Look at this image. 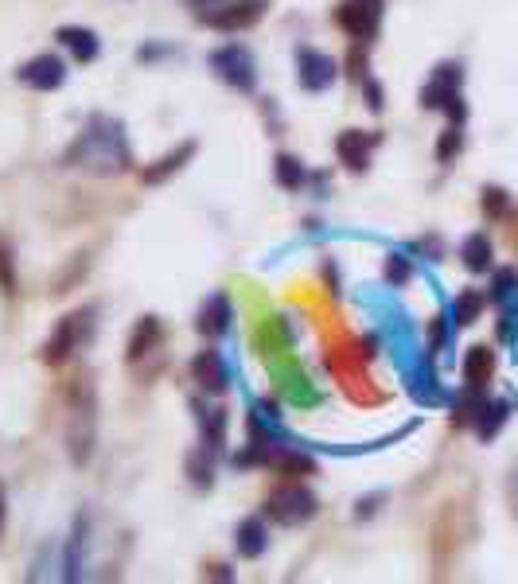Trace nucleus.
Returning <instances> with one entry per match:
<instances>
[{
    "instance_id": "1",
    "label": "nucleus",
    "mask_w": 518,
    "mask_h": 584,
    "mask_svg": "<svg viewBox=\"0 0 518 584\" xmlns=\"http://www.w3.org/2000/svg\"><path fill=\"white\" fill-rule=\"evenodd\" d=\"M67 164H82L94 172H125L129 168V148L121 137V125L110 117H94L78 145L67 152Z\"/></svg>"
},
{
    "instance_id": "2",
    "label": "nucleus",
    "mask_w": 518,
    "mask_h": 584,
    "mask_svg": "<svg viewBox=\"0 0 518 584\" xmlns=\"http://www.w3.org/2000/svg\"><path fill=\"white\" fill-rule=\"evenodd\" d=\"M335 24L359 43H370V36L382 24V0H343L335 8Z\"/></svg>"
},
{
    "instance_id": "3",
    "label": "nucleus",
    "mask_w": 518,
    "mask_h": 584,
    "mask_svg": "<svg viewBox=\"0 0 518 584\" xmlns=\"http://www.w3.org/2000/svg\"><path fill=\"white\" fill-rule=\"evenodd\" d=\"M211 71L219 74L222 82H230L234 90H254V59L238 43L211 51Z\"/></svg>"
},
{
    "instance_id": "4",
    "label": "nucleus",
    "mask_w": 518,
    "mask_h": 584,
    "mask_svg": "<svg viewBox=\"0 0 518 584\" xmlns=\"http://www.w3.org/2000/svg\"><path fill=\"white\" fill-rule=\"evenodd\" d=\"M316 514V499L304 487H277L269 495V518H277L281 526H300Z\"/></svg>"
},
{
    "instance_id": "5",
    "label": "nucleus",
    "mask_w": 518,
    "mask_h": 584,
    "mask_svg": "<svg viewBox=\"0 0 518 584\" xmlns=\"http://www.w3.org/2000/svg\"><path fill=\"white\" fill-rule=\"evenodd\" d=\"M94 328V316L90 312H74L67 320H59V328L51 335V343H47V363H63V359H71L74 347L86 339V331Z\"/></svg>"
},
{
    "instance_id": "6",
    "label": "nucleus",
    "mask_w": 518,
    "mask_h": 584,
    "mask_svg": "<svg viewBox=\"0 0 518 584\" xmlns=\"http://www.w3.org/2000/svg\"><path fill=\"white\" fill-rule=\"evenodd\" d=\"M265 0H234V4H226V8H215V12H207L203 20L211 24V28H222V32H246V28H254L261 16H265Z\"/></svg>"
},
{
    "instance_id": "7",
    "label": "nucleus",
    "mask_w": 518,
    "mask_h": 584,
    "mask_svg": "<svg viewBox=\"0 0 518 584\" xmlns=\"http://www.w3.org/2000/svg\"><path fill=\"white\" fill-rule=\"evenodd\" d=\"M296 59H300V86L304 90H328L335 82V59L332 55H324V51H316V47H300L296 51Z\"/></svg>"
},
{
    "instance_id": "8",
    "label": "nucleus",
    "mask_w": 518,
    "mask_h": 584,
    "mask_svg": "<svg viewBox=\"0 0 518 584\" xmlns=\"http://www.w3.org/2000/svg\"><path fill=\"white\" fill-rule=\"evenodd\" d=\"M20 82L32 90H59L67 82V67L59 55H36L32 63L20 67Z\"/></svg>"
},
{
    "instance_id": "9",
    "label": "nucleus",
    "mask_w": 518,
    "mask_h": 584,
    "mask_svg": "<svg viewBox=\"0 0 518 584\" xmlns=\"http://www.w3.org/2000/svg\"><path fill=\"white\" fill-rule=\"evenodd\" d=\"M335 152H339V160H343L351 172H367V164H370V137L363 133V129H347V133H339Z\"/></svg>"
},
{
    "instance_id": "10",
    "label": "nucleus",
    "mask_w": 518,
    "mask_h": 584,
    "mask_svg": "<svg viewBox=\"0 0 518 584\" xmlns=\"http://www.w3.org/2000/svg\"><path fill=\"white\" fill-rule=\"evenodd\" d=\"M191 378H195L207 394H222V390H226V363H222L219 351H203V355L191 363Z\"/></svg>"
},
{
    "instance_id": "11",
    "label": "nucleus",
    "mask_w": 518,
    "mask_h": 584,
    "mask_svg": "<svg viewBox=\"0 0 518 584\" xmlns=\"http://www.w3.org/2000/svg\"><path fill=\"white\" fill-rule=\"evenodd\" d=\"M491 374H495V351L472 347L464 355V382H468V390H483L491 382Z\"/></svg>"
},
{
    "instance_id": "12",
    "label": "nucleus",
    "mask_w": 518,
    "mask_h": 584,
    "mask_svg": "<svg viewBox=\"0 0 518 584\" xmlns=\"http://www.w3.org/2000/svg\"><path fill=\"white\" fill-rule=\"evenodd\" d=\"M59 43L71 51L78 63H90V59H98V36L94 32H86V28H59Z\"/></svg>"
},
{
    "instance_id": "13",
    "label": "nucleus",
    "mask_w": 518,
    "mask_h": 584,
    "mask_svg": "<svg viewBox=\"0 0 518 584\" xmlns=\"http://www.w3.org/2000/svg\"><path fill=\"white\" fill-rule=\"evenodd\" d=\"M226 324H230V300L219 292V296H211V300L203 304V312H199V324H195V328L203 331V335H222Z\"/></svg>"
},
{
    "instance_id": "14",
    "label": "nucleus",
    "mask_w": 518,
    "mask_h": 584,
    "mask_svg": "<svg viewBox=\"0 0 518 584\" xmlns=\"http://www.w3.org/2000/svg\"><path fill=\"white\" fill-rule=\"evenodd\" d=\"M265 546H269V542H265V526H261V518H246V522L238 526V553L254 561V557L265 553Z\"/></svg>"
},
{
    "instance_id": "15",
    "label": "nucleus",
    "mask_w": 518,
    "mask_h": 584,
    "mask_svg": "<svg viewBox=\"0 0 518 584\" xmlns=\"http://www.w3.org/2000/svg\"><path fill=\"white\" fill-rule=\"evenodd\" d=\"M464 265L472 273H487L491 269V242H487V234H472L464 242Z\"/></svg>"
},
{
    "instance_id": "16",
    "label": "nucleus",
    "mask_w": 518,
    "mask_h": 584,
    "mask_svg": "<svg viewBox=\"0 0 518 584\" xmlns=\"http://www.w3.org/2000/svg\"><path fill=\"white\" fill-rule=\"evenodd\" d=\"M191 152H195V145H184V148H176V152H168V156H164L156 168H148V172H145V183H164L168 176H172V172H180V168H184Z\"/></svg>"
},
{
    "instance_id": "17",
    "label": "nucleus",
    "mask_w": 518,
    "mask_h": 584,
    "mask_svg": "<svg viewBox=\"0 0 518 584\" xmlns=\"http://www.w3.org/2000/svg\"><path fill=\"white\" fill-rule=\"evenodd\" d=\"M480 312H483V296L480 292H460L456 296V304H452V320L460 324V328H468V324H476L480 320Z\"/></svg>"
},
{
    "instance_id": "18",
    "label": "nucleus",
    "mask_w": 518,
    "mask_h": 584,
    "mask_svg": "<svg viewBox=\"0 0 518 584\" xmlns=\"http://www.w3.org/2000/svg\"><path fill=\"white\" fill-rule=\"evenodd\" d=\"M273 176H277V183H281L285 191H296V187L304 183V164H300L296 156H277V160H273Z\"/></svg>"
},
{
    "instance_id": "19",
    "label": "nucleus",
    "mask_w": 518,
    "mask_h": 584,
    "mask_svg": "<svg viewBox=\"0 0 518 584\" xmlns=\"http://www.w3.org/2000/svg\"><path fill=\"white\" fill-rule=\"evenodd\" d=\"M273 468L281 475H293V479L316 472V464H312L308 456H300V452H277V456H273Z\"/></svg>"
},
{
    "instance_id": "20",
    "label": "nucleus",
    "mask_w": 518,
    "mask_h": 584,
    "mask_svg": "<svg viewBox=\"0 0 518 584\" xmlns=\"http://www.w3.org/2000/svg\"><path fill=\"white\" fill-rule=\"evenodd\" d=\"M156 320L152 316H145L141 324H137V331H133V339H129V363H137L141 355H148V343H156Z\"/></svg>"
},
{
    "instance_id": "21",
    "label": "nucleus",
    "mask_w": 518,
    "mask_h": 584,
    "mask_svg": "<svg viewBox=\"0 0 518 584\" xmlns=\"http://www.w3.org/2000/svg\"><path fill=\"white\" fill-rule=\"evenodd\" d=\"M503 421H507V402H491V405H483V417H476V429H480L483 440H491L499 433Z\"/></svg>"
},
{
    "instance_id": "22",
    "label": "nucleus",
    "mask_w": 518,
    "mask_h": 584,
    "mask_svg": "<svg viewBox=\"0 0 518 584\" xmlns=\"http://www.w3.org/2000/svg\"><path fill=\"white\" fill-rule=\"evenodd\" d=\"M0 292L4 296L16 292V257H12V246H8L4 234H0Z\"/></svg>"
},
{
    "instance_id": "23",
    "label": "nucleus",
    "mask_w": 518,
    "mask_h": 584,
    "mask_svg": "<svg viewBox=\"0 0 518 584\" xmlns=\"http://www.w3.org/2000/svg\"><path fill=\"white\" fill-rule=\"evenodd\" d=\"M518 289V273L515 269H503V273H495V285H491V296L495 300H507V296H515Z\"/></svg>"
},
{
    "instance_id": "24",
    "label": "nucleus",
    "mask_w": 518,
    "mask_h": 584,
    "mask_svg": "<svg viewBox=\"0 0 518 584\" xmlns=\"http://www.w3.org/2000/svg\"><path fill=\"white\" fill-rule=\"evenodd\" d=\"M483 211H487L491 219L503 215V211H507V195H503L499 187H487V191H483Z\"/></svg>"
},
{
    "instance_id": "25",
    "label": "nucleus",
    "mask_w": 518,
    "mask_h": 584,
    "mask_svg": "<svg viewBox=\"0 0 518 584\" xmlns=\"http://www.w3.org/2000/svg\"><path fill=\"white\" fill-rule=\"evenodd\" d=\"M406 277H409L406 257H390V261H386V281H390V285H398V281H406Z\"/></svg>"
},
{
    "instance_id": "26",
    "label": "nucleus",
    "mask_w": 518,
    "mask_h": 584,
    "mask_svg": "<svg viewBox=\"0 0 518 584\" xmlns=\"http://www.w3.org/2000/svg\"><path fill=\"white\" fill-rule=\"evenodd\" d=\"M456 148H460V133H456V129H448V133L441 137V145H437V156H441V160H452V156H456Z\"/></svg>"
},
{
    "instance_id": "27",
    "label": "nucleus",
    "mask_w": 518,
    "mask_h": 584,
    "mask_svg": "<svg viewBox=\"0 0 518 584\" xmlns=\"http://www.w3.org/2000/svg\"><path fill=\"white\" fill-rule=\"evenodd\" d=\"M347 74H351V78H363V51H359V47L347 55Z\"/></svg>"
},
{
    "instance_id": "28",
    "label": "nucleus",
    "mask_w": 518,
    "mask_h": 584,
    "mask_svg": "<svg viewBox=\"0 0 518 584\" xmlns=\"http://www.w3.org/2000/svg\"><path fill=\"white\" fill-rule=\"evenodd\" d=\"M367 106L370 110H382V90H378V82H367Z\"/></svg>"
},
{
    "instance_id": "29",
    "label": "nucleus",
    "mask_w": 518,
    "mask_h": 584,
    "mask_svg": "<svg viewBox=\"0 0 518 584\" xmlns=\"http://www.w3.org/2000/svg\"><path fill=\"white\" fill-rule=\"evenodd\" d=\"M0 530H4V491H0Z\"/></svg>"
},
{
    "instance_id": "30",
    "label": "nucleus",
    "mask_w": 518,
    "mask_h": 584,
    "mask_svg": "<svg viewBox=\"0 0 518 584\" xmlns=\"http://www.w3.org/2000/svg\"><path fill=\"white\" fill-rule=\"evenodd\" d=\"M191 4H211V0H191Z\"/></svg>"
}]
</instances>
